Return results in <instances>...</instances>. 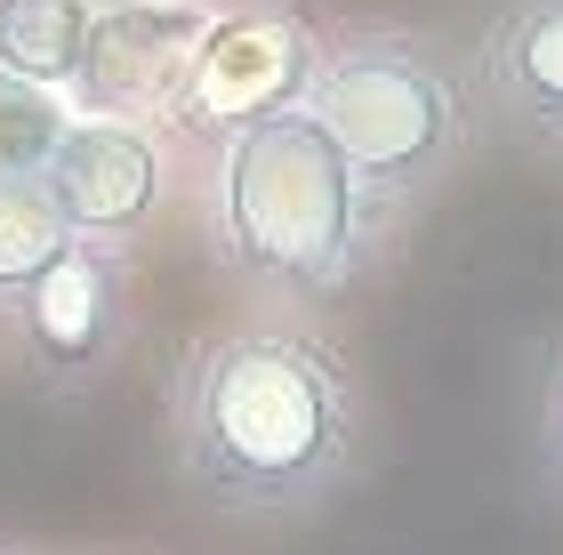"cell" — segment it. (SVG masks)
<instances>
[{"mask_svg": "<svg viewBox=\"0 0 563 555\" xmlns=\"http://www.w3.org/2000/svg\"><path fill=\"white\" fill-rule=\"evenodd\" d=\"M177 475L218 515H306L354 475L363 402L306 331H225L169 370Z\"/></svg>", "mask_w": 563, "mask_h": 555, "instance_id": "6da1fadb", "label": "cell"}, {"mask_svg": "<svg viewBox=\"0 0 563 555\" xmlns=\"http://www.w3.org/2000/svg\"><path fill=\"white\" fill-rule=\"evenodd\" d=\"M387 210L363 193L354 162L330 145L314 113H274L234 145H218L210 178V249L242 290L330 298L378 258Z\"/></svg>", "mask_w": 563, "mask_h": 555, "instance_id": "7a4b0ae2", "label": "cell"}, {"mask_svg": "<svg viewBox=\"0 0 563 555\" xmlns=\"http://www.w3.org/2000/svg\"><path fill=\"white\" fill-rule=\"evenodd\" d=\"M306 113L330 130V145L354 162L363 193L387 218H402L411 201H427L434 186L467 154V97L459 73L411 33H346L322 48Z\"/></svg>", "mask_w": 563, "mask_h": 555, "instance_id": "3957f363", "label": "cell"}, {"mask_svg": "<svg viewBox=\"0 0 563 555\" xmlns=\"http://www.w3.org/2000/svg\"><path fill=\"white\" fill-rule=\"evenodd\" d=\"M322 41L306 33L290 9H242V16H210V33L194 41V65L169 97L177 137L194 145H234L242 130H258L274 113H298L314 89Z\"/></svg>", "mask_w": 563, "mask_h": 555, "instance_id": "277c9868", "label": "cell"}, {"mask_svg": "<svg viewBox=\"0 0 563 555\" xmlns=\"http://www.w3.org/2000/svg\"><path fill=\"white\" fill-rule=\"evenodd\" d=\"M9 322H16V355L33 370V387H48V395L106 387L121 346H130V258L106 242H73L24 290V307Z\"/></svg>", "mask_w": 563, "mask_h": 555, "instance_id": "5b68a950", "label": "cell"}, {"mask_svg": "<svg viewBox=\"0 0 563 555\" xmlns=\"http://www.w3.org/2000/svg\"><path fill=\"white\" fill-rule=\"evenodd\" d=\"M41 193L57 201V218L73 225V242H137L153 210H162V145L145 121L121 113H73V130L57 137V154L41 162Z\"/></svg>", "mask_w": 563, "mask_h": 555, "instance_id": "8992f818", "label": "cell"}, {"mask_svg": "<svg viewBox=\"0 0 563 555\" xmlns=\"http://www.w3.org/2000/svg\"><path fill=\"white\" fill-rule=\"evenodd\" d=\"M201 33H210V9H201V0H106L97 24H89L73 113H121V121L169 113Z\"/></svg>", "mask_w": 563, "mask_h": 555, "instance_id": "52a82bcc", "label": "cell"}, {"mask_svg": "<svg viewBox=\"0 0 563 555\" xmlns=\"http://www.w3.org/2000/svg\"><path fill=\"white\" fill-rule=\"evenodd\" d=\"M483 81L531 145L563 154V0H507L483 41Z\"/></svg>", "mask_w": 563, "mask_h": 555, "instance_id": "ba28073f", "label": "cell"}, {"mask_svg": "<svg viewBox=\"0 0 563 555\" xmlns=\"http://www.w3.org/2000/svg\"><path fill=\"white\" fill-rule=\"evenodd\" d=\"M89 24H97V0H0V65L73 97L89 57Z\"/></svg>", "mask_w": 563, "mask_h": 555, "instance_id": "9c48e42d", "label": "cell"}, {"mask_svg": "<svg viewBox=\"0 0 563 555\" xmlns=\"http://www.w3.org/2000/svg\"><path fill=\"white\" fill-rule=\"evenodd\" d=\"M65 249H73V225L57 218V201L41 193V178H0V314H16L24 290H33Z\"/></svg>", "mask_w": 563, "mask_h": 555, "instance_id": "30bf717a", "label": "cell"}, {"mask_svg": "<svg viewBox=\"0 0 563 555\" xmlns=\"http://www.w3.org/2000/svg\"><path fill=\"white\" fill-rule=\"evenodd\" d=\"M65 130H73L65 89H41L0 65V178H41V162L57 154Z\"/></svg>", "mask_w": 563, "mask_h": 555, "instance_id": "8fae6325", "label": "cell"}, {"mask_svg": "<svg viewBox=\"0 0 563 555\" xmlns=\"http://www.w3.org/2000/svg\"><path fill=\"white\" fill-rule=\"evenodd\" d=\"M540 443H548V467L563 475V346L548 363V411H540Z\"/></svg>", "mask_w": 563, "mask_h": 555, "instance_id": "7c38bea8", "label": "cell"}, {"mask_svg": "<svg viewBox=\"0 0 563 555\" xmlns=\"http://www.w3.org/2000/svg\"><path fill=\"white\" fill-rule=\"evenodd\" d=\"M0 555H24V547H0Z\"/></svg>", "mask_w": 563, "mask_h": 555, "instance_id": "4fadbf2b", "label": "cell"}]
</instances>
